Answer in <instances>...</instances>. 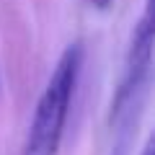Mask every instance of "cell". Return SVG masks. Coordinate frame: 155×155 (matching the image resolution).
Returning <instances> with one entry per match:
<instances>
[{
    "label": "cell",
    "instance_id": "1",
    "mask_svg": "<svg viewBox=\"0 0 155 155\" xmlns=\"http://www.w3.org/2000/svg\"><path fill=\"white\" fill-rule=\"evenodd\" d=\"M80 47H70L60 57L54 72L49 78L44 96L36 106L31 132L26 142V155H54L62 137V127L67 119V106H70L72 91H75L78 70H80Z\"/></svg>",
    "mask_w": 155,
    "mask_h": 155
},
{
    "label": "cell",
    "instance_id": "2",
    "mask_svg": "<svg viewBox=\"0 0 155 155\" xmlns=\"http://www.w3.org/2000/svg\"><path fill=\"white\" fill-rule=\"evenodd\" d=\"M142 155H153V142H147V145H145V150H142Z\"/></svg>",
    "mask_w": 155,
    "mask_h": 155
}]
</instances>
